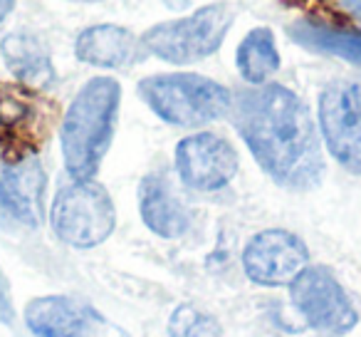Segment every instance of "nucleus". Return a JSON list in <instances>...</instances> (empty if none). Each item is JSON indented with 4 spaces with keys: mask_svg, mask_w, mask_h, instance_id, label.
<instances>
[{
    "mask_svg": "<svg viewBox=\"0 0 361 337\" xmlns=\"http://www.w3.org/2000/svg\"><path fill=\"white\" fill-rule=\"evenodd\" d=\"M228 117L277 187L307 191L322 182L324 159L314 119L290 87L265 82L238 90Z\"/></svg>",
    "mask_w": 361,
    "mask_h": 337,
    "instance_id": "f257e3e1",
    "label": "nucleus"
},
{
    "mask_svg": "<svg viewBox=\"0 0 361 337\" xmlns=\"http://www.w3.org/2000/svg\"><path fill=\"white\" fill-rule=\"evenodd\" d=\"M121 85L114 77H92L70 102L60 122L65 169L75 182L94 179L114 139Z\"/></svg>",
    "mask_w": 361,
    "mask_h": 337,
    "instance_id": "f03ea898",
    "label": "nucleus"
},
{
    "mask_svg": "<svg viewBox=\"0 0 361 337\" xmlns=\"http://www.w3.org/2000/svg\"><path fill=\"white\" fill-rule=\"evenodd\" d=\"M139 97L159 119L173 126H206L228 117L233 92L196 72L151 75L139 82Z\"/></svg>",
    "mask_w": 361,
    "mask_h": 337,
    "instance_id": "7ed1b4c3",
    "label": "nucleus"
},
{
    "mask_svg": "<svg viewBox=\"0 0 361 337\" xmlns=\"http://www.w3.org/2000/svg\"><path fill=\"white\" fill-rule=\"evenodd\" d=\"M238 18L235 3H211L178 20L156 23L141 35L146 52L171 65H191L221 50Z\"/></svg>",
    "mask_w": 361,
    "mask_h": 337,
    "instance_id": "20e7f679",
    "label": "nucleus"
},
{
    "mask_svg": "<svg viewBox=\"0 0 361 337\" xmlns=\"http://www.w3.org/2000/svg\"><path fill=\"white\" fill-rule=\"evenodd\" d=\"M60 122V107L42 90L18 80H0V159L37 156Z\"/></svg>",
    "mask_w": 361,
    "mask_h": 337,
    "instance_id": "39448f33",
    "label": "nucleus"
},
{
    "mask_svg": "<svg viewBox=\"0 0 361 337\" xmlns=\"http://www.w3.org/2000/svg\"><path fill=\"white\" fill-rule=\"evenodd\" d=\"M50 226L52 233L67 246L97 248L114 233L116 206L99 182L72 179L52 199Z\"/></svg>",
    "mask_w": 361,
    "mask_h": 337,
    "instance_id": "423d86ee",
    "label": "nucleus"
},
{
    "mask_svg": "<svg viewBox=\"0 0 361 337\" xmlns=\"http://www.w3.org/2000/svg\"><path fill=\"white\" fill-rule=\"evenodd\" d=\"M287 288L292 307L317 335L341 337L359 325V310L354 300L329 268L307 266Z\"/></svg>",
    "mask_w": 361,
    "mask_h": 337,
    "instance_id": "0eeeda50",
    "label": "nucleus"
},
{
    "mask_svg": "<svg viewBox=\"0 0 361 337\" xmlns=\"http://www.w3.org/2000/svg\"><path fill=\"white\" fill-rule=\"evenodd\" d=\"M319 129L326 151L341 169L361 177V97L359 85L331 82L319 95Z\"/></svg>",
    "mask_w": 361,
    "mask_h": 337,
    "instance_id": "6e6552de",
    "label": "nucleus"
},
{
    "mask_svg": "<svg viewBox=\"0 0 361 337\" xmlns=\"http://www.w3.org/2000/svg\"><path fill=\"white\" fill-rule=\"evenodd\" d=\"M176 172L193 191H221L235 179L240 156L235 146L216 131H198L176 144Z\"/></svg>",
    "mask_w": 361,
    "mask_h": 337,
    "instance_id": "1a4fd4ad",
    "label": "nucleus"
},
{
    "mask_svg": "<svg viewBox=\"0 0 361 337\" xmlns=\"http://www.w3.org/2000/svg\"><path fill=\"white\" fill-rule=\"evenodd\" d=\"M310 266V248L297 233L285 228L257 231L243 248V271L255 285H290Z\"/></svg>",
    "mask_w": 361,
    "mask_h": 337,
    "instance_id": "9d476101",
    "label": "nucleus"
},
{
    "mask_svg": "<svg viewBox=\"0 0 361 337\" xmlns=\"http://www.w3.org/2000/svg\"><path fill=\"white\" fill-rule=\"evenodd\" d=\"M47 174L40 159H0V208L27 228H37L45 218Z\"/></svg>",
    "mask_w": 361,
    "mask_h": 337,
    "instance_id": "9b49d317",
    "label": "nucleus"
},
{
    "mask_svg": "<svg viewBox=\"0 0 361 337\" xmlns=\"http://www.w3.org/2000/svg\"><path fill=\"white\" fill-rule=\"evenodd\" d=\"M25 325L35 337H97L102 317L70 295H40L25 305Z\"/></svg>",
    "mask_w": 361,
    "mask_h": 337,
    "instance_id": "f8f14e48",
    "label": "nucleus"
},
{
    "mask_svg": "<svg viewBox=\"0 0 361 337\" xmlns=\"http://www.w3.org/2000/svg\"><path fill=\"white\" fill-rule=\"evenodd\" d=\"M144 52L141 37L114 23L85 28L75 40L77 60L92 67H106V70H121V67L134 65L144 57Z\"/></svg>",
    "mask_w": 361,
    "mask_h": 337,
    "instance_id": "ddd939ff",
    "label": "nucleus"
},
{
    "mask_svg": "<svg viewBox=\"0 0 361 337\" xmlns=\"http://www.w3.org/2000/svg\"><path fill=\"white\" fill-rule=\"evenodd\" d=\"M139 213L144 226L159 238H180L191 226L186 206L164 174H146L139 184Z\"/></svg>",
    "mask_w": 361,
    "mask_h": 337,
    "instance_id": "4468645a",
    "label": "nucleus"
},
{
    "mask_svg": "<svg viewBox=\"0 0 361 337\" xmlns=\"http://www.w3.org/2000/svg\"><path fill=\"white\" fill-rule=\"evenodd\" d=\"M0 57L18 82L35 90H45L55 82V67H52L50 52L45 42L32 32H11L0 42Z\"/></svg>",
    "mask_w": 361,
    "mask_h": 337,
    "instance_id": "2eb2a0df",
    "label": "nucleus"
},
{
    "mask_svg": "<svg viewBox=\"0 0 361 337\" xmlns=\"http://www.w3.org/2000/svg\"><path fill=\"white\" fill-rule=\"evenodd\" d=\"M290 37L307 50L334 55L361 67V28L334 25V23L307 18L290 28Z\"/></svg>",
    "mask_w": 361,
    "mask_h": 337,
    "instance_id": "dca6fc26",
    "label": "nucleus"
},
{
    "mask_svg": "<svg viewBox=\"0 0 361 337\" xmlns=\"http://www.w3.org/2000/svg\"><path fill=\"white\" fill-rule=\"evenodd\" d=\"M238 72L245 82L265 85L277 70H280V50H277L275 35L270 28H252L235 52Z\"/></svg>",
    "mask_w": 361,
    "mask_h": 337,
    "instance_id": "f3484780",
    "label": "nucleus"
},
{
    "mask_svg": "<svg viewBox=\"0 0 361 337\" xmlns=\"http://www.w3.org/2000/svg\"><path fill=\"white\" fill-rule=\"evenodd\" d=\"M169 337H226L216 315L193 302L178 305L169 317Z\"/></svg>",
    "mask_w": 361,
    "mask_h": 337,
    "instance_id": "a211bd4d",
    "label": "nucleus"
},
{
    "mask_svg": "<svg viewBox=\"0 0 361 337\" xmlns=\"http://www.w3.org/2000/svg\"><path fill=\"white\" fill-rule=\"evenodd\" d=\"M0 322L3 325H13L16 322V305H13L11 283H8L3 268H0Z\"/></svg>",
    "mask_w": 361,
    "mask_h": 337,
    "instance_id": "6ab92c4d",
    "label": "nucleus"
},
{
    "mask_svg": "<svg viewBox=\"0 0 361 337\" xmlns=\"http://www.w3.org/2000/svg\"><path fill=\"white\" fill-rule=\"evenodd\" d=\"M336 3H339V8L346 16L361 23V0H336Z\"/></svg>",
    "mask_w": 361,
    "mask_h": 337,
    "instance_id": "aec40b11",
    "label": "nucleus"
},
{
    "mask_svg": "<svg viewBox=\"0 0 361 337\" xmlns=\"http://www.w3.org/2000/svg\"><path fill=\"white\" fill-rule=\"evenodd\" d=\"M16 3L18 0H0V23H6L8 16L16 11Z\"/></svg>",
    "mask_w": 361,
    "mask_h": 337,
    "instance_id": "412c9836",
    "label": "nucleus"
},
{
    "mask_svg": "<svg viewBox=\"0 0 361 337\" xmlns=\"http://www.w3.org/2000/svg\"><path fill=\"white\" fill-rule=\"evenodd\" d=\"M75 3H99V0H75Z\"/></svg>",
    "mask_w": 361,
    "mask_h": 337,
    "instance_id": "4be33fe9",
    "label": "nucleus"
},
{
    "mask_svg": "<svg viewBox=\"0 0 361 337\" xmlns=\"http://www.w3.org/2000/svg\"><path fill=\"white\" fill-rule=\"evenodd\" d=\"M359 97H361V87H359Z\"/></svg>",
    "mask_w": 361,
    "mask_h": 337,
    "instance_id": "5701e85b",
    "label": "nucleus"
}]
</instances>
